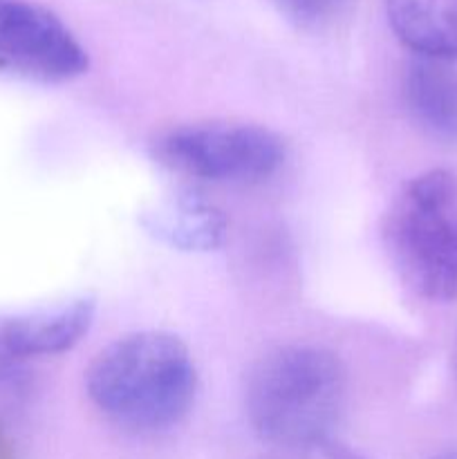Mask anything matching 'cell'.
<instances>
[{"mask_svg":"<svg viewBox=\"0 0 457 459\" xmlns=\"http://www.w3.org/2000/svg\"><path fill=\"white\" fill-rule=\"evenodd\" d=\"M90 402L133 433H160L191 412L197 370L191 352L168 332H137L97 354L85 375Z\"/></svg>","mask_w":457,"mask_h":459,"instance_id":"1","label":"cell"},{"mask_svg":"<svg viewBox=\"0 0 457 459\" xmlns=\"http://www.w3.org/2000/svg\"><path fill=\"white\" fill-rule=\"evenodd\" d=\"M348 403V370L316 345H285L258 359L246 377L251 429L273 446L332 439Z\"/></svg>","mask_w":457,"mask_h":459,"instance_id":"2","label":"cell"},{"mask_svg":"<svg viewBox=\"0 0 457 459\" xmlns=\"http://www.w3.org/2000/svg\"><path fill=\"white\" fill-rule=\"evenodd\" d=\"M394 269L421 299H457V175L433 169L403 184L385 218Z\"/></svg>","mask_w":457,"mask_h":459,"instance_id":"3","label":"cell"},{"mask_svg":"<svg viewBox=\"0 0 457 459\" xmlns=\"http://www.w3.org/2000/svg\"><path fill=\"white\" fill-rule=\"evenodd\" d=\"M152 155L179 175L213 184H258L278 173L285 143L254 124H191L166 130Z\"/></svg>","mask_w":457,"mask_h":459,"instance_id":"4","label":"cell"},{"mask_svg":"<svg viewBox=\"0 0 457 459\" xmlns=\"http://www.w3.org/2000/svg\"><path fill=\"white\" fill-rule=\"evenodd\" d=\"M81 40L54 12L31 0H0V72L36 83H65L85 74Z\"/></svg>","mask_w":457,"mask_h":459,"instance_id":"5","label":"cell"},{"mask_svg":"<svg viewBox=\"0 0 457 459\" xmlns=\"http://www.w3.org/2000/svg\"><path fill=\"white\" fill-rule=\"evenodd\" d=\"M142 227L161 245L188 254H206L224 245L227 218L202 193L179 188L142 213Z\"/></svg>","mask_w":457,"mask_h":459,"instance_id":"6","label":"cell"},{"mask_svg":"<svg viewBox=\"0 0 457 459\" xmlns=\"http://www.w3.org/2000/svg\"><path fill=\"white\" fill-rule=\"evenodd\" d=\"M97 314L92 299H76L54 309L13 318L0 327V359L52 357L74 348L90 332Z\"/></svg>","mask_w":457,"mask_h":459,"instance_id":"7","label":"cell"},{"mask_svg":"<svg viewBox=\"0 0 457 459\" xmlns=\"http://www.w3.org/2000/svg\"><path fill=\"white\" fill-rule=\"evenodd\" d=\"M394 36L419 58L457 61V0H384Z\"/></svg>","mask_w":457,"mask_h":459,"instance_id":"8","label":"cell"},{"mask_svg":"<svg viewBox=\"0 0 457 459\" xmlns=\"http://www.w3.org/2000/svg\"><path fill=\"white\" fill-rule=\"evenodd\" d=\"M403 94L412 117L430 134L457 142V72L446 61L417 56L406 72Z\"/></svg>","mask_w":457,"mask_h":459,"instance_id":"9","label":"cell"},{"mask_svg":"<svg viewBox=\"0 0 457 459\" xmlns=\"http://www.w3.org/2000/svg\"><path fill=\"white\" fill-rule=\"evenodd\" d=\"M260 459H370L345 444L334 439H321V442L294 444V446H273Z\"/></svg>","mask_w":457,"mask_h":459,"instance_id":"10","label":"cell"},{"mask_svg":"<svg viewBox=\"0 0 457 459\" xmlns=\"http://www.w3.org/2000/svg\"><path fill=\"white\" fill-rule=\"evenodd\" d=\"M278 3L298 25L318 27L339 12L343 0H278Z\"/></svg>","mask_w":457,"mask_h":459,"instance_id":"11","label":"cell"},{"mask_svg":"<svg viewBox=\"0 0 457 459\" xmlns=\"http://www.w3.org/2000/svg\"><path fill=\"white\" fill-rule=\"evenodd\" d=\"M430 459H457V444H455V446L444 448V451H439L437 455H433Z\"/></svg>","mask_w":457,"mask_h":459,"instance_id":"12","label":"cell"}]
</instances>
